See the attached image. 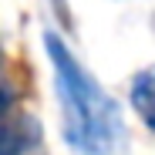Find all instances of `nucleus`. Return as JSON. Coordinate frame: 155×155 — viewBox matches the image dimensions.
<instances>
[{"label":"nucleus","mask_w":155,"mask_h":155,"mask_svg":"<svg viewBox=\"0 0 155 155\" xmlns=\"http://www.w3.org/2000/svg\"><path fill=\"white\" fill-rule=\"evenodd\" d=\"M0 64H4V51H0Z\"/></svg>","instance_id":"obj_5"},{"label":"nucleus","mask_w":155,"mask_h":155,"mask_svg":"<svg viewBox=\"0 0 155 155\" xmlns=\"http://www.w3.org/2000/svg\"><path fill=\"white\" fill-rule=\"evenodd\" d=\"M128 98H132V108H135L138 121L148 128V132H155V64L132 78Z\"/></svg>","instance_id":"obj_2"},{"label":"nucleus","mask_w":155,"mask_h":155,"mask_svg":"<svg viewBox=\"0 0 155 155\" xmlns=\"http://www.w3.org/2000/svg\"><path fill=\"white\" fill-rule=\"evenodd\" d=\"M44 51L58 81L64 132L71 145L84 155H128V128L118 101L94 81V74L74 58V51L54 31H44Z\"/></svg>","instance_id":"obj_1"},{"label":"nucleus","mask_w":155,"mask_h":155,"mask_svg":"<svg viewBox=\"0 0 155 155\" xmlns=\"http://www.w3.org/2000/svg\"><path fill=\"white\" fill-rule=\"evenodd\" d=\"M24 145H27L24 132L17 125H10L7 118H0V155H20Z\"/></svg>","instance_id":"obj_3"},{"label":"nucleus","mask_w":155,"mask_h":155,"mask_svg":"<svg viewBox=\"0 0 155 155\" xmlns=\"http://www.w3.org/2000/svg\"><path fill=\"white\" fill-rule=\"evenodd\" d=\"M14 108V88L10 84H0V118H7Z\"/></svg>","instance_id":"obj_4"}]
</instances>
